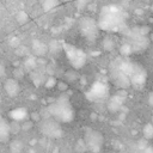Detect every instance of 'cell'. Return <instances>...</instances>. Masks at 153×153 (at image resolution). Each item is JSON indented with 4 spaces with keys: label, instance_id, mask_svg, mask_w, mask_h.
Masks as SVG:
<instances>
[{
    "label": "cell",
    "instance_id": "1",
    "mask_svg": "<svg viewBox=\"0 0 153 153\" xmlns=\"http://www.w3.org/2000/svg\"><path fill=\"white\" fill-rule=\"evenodd\" d=\"M124 23H126V14L120 7L115 5H108L102 8L98 19V25L100 30L117 31L122 26H124Z\"/></svg>",
    "mask_w": 153,
    "mask_h": 153
},
{
    "label": "cell",
    "instance_id": "2",
    "mask_svg": "<svg viewBox=\"0 0 153 153\" xmlns=\"http://www.w3.org/2000/svg\"><path fill=\"white\" fill-rule=\"evenodd\" d=\"M49 112L53 116V118L62 123H69L75 117L74 108L72 106L69 98L65 94L60 96L56 99V102H54L49 106Z\"/></svg>",
    "mask_w": 153,
    "mask_h": 153
},
{
    "label": "cell",
    "instance_id": "3",
    "mask_svg": "<svg viewBox=\"0 0 153 153\" xmlns=\"http://www.w3.org/2000/svg\"><path fill=\"white\" fill-rule=\"evenodd\" d=\"M117 66L124 72V74L129 78L130 80V84L135 87H141L145 85L146 82V78H147V74H146V71L143 69V67L136 62H133V61H127V60H123V61H118L117 62Z\"/></svg>",
    "mask_w": 153,
    "mask_h": 153
},
{
    "label": "cell",
    "instance_id": "4",
    "mask_svg": "<svg viewBox=\"0 0 153 153\" xmlns=\"http://www.w3.org/2000/svg\"><path fill=\"white\" fill-rule=\"evenodd\" d=\"M63 50L66 53V57L68 59L69 63L75 69H80L81 67L85 66L86 54L80 48H78L73 44H69V43H63Z\"/></svg>",
    "mask_w": 153,
    "mask_h": 153
},
{
    "label": "cell",
    "instance_id": "5",
    "mask_svg": "<svg viewBox=\"0 0 153 153\" xmlns=\"http://www.w3.org/2000/svg\"><path fill=\"white\" fill-rule=\"evenodd\" d=\"M84 142L86 148L92 153H99L104 145V137L98 130L87 128L84 133Z\"/></svg>",
    "mask_w": 153,
    "mask_h": 153
},
{
    "label": "cell",
    "instance_id": "6",
    "mask_svg": "<svg viewBox=\"0 0 153 153\" xmlns=\"http://www.w3.org/2000/svg\"><path fill=\"white\" fill-rule=\"evenodd\" d=\"M79 27H80V32L87 41L93 42L97 38L99 25H98V22H96L94 19L90 17H84L79 22Z\"/></svg>",
    "mask_w": 153,
    "mask_h": 153
},
{
    "label": "cell",
    "instance_id": "7",
    "mask_svg": "<svg viewBox=\"0 0 153 153\" xmlns=\"http://www.w3.org/2000/svg\"><path fill=\"white\" fill-rule=\"evenodd\" d=\"M41 131L51 139L60 137L62 135V129L60 127V122L55 118H47L41 123Z\"/></svg>",
    "mask_w": 153,
    "mask_h": 153
},
{
    "label": "cell",
    "instance_id": "8",
    "mask_svg": "<svg viewBox=\"0 0 153 153\" xmlns=\"http://www.w3.org/2000/svg\"><path fill=\"white\" fill-rule=\"evenodd\" d=\"M106 94H108V86H106L105 84L98 81V82H96V84L91 87V90L88 91L87 98H88L90 100H97V99L104 98Z\"/></svg>",
    "mask_w": 153,
    "mask_h": 153
},
{
    "label": "cell",
    "instance_id": "9",
    "mask_svg": "<svg viewBox=\"0 0 153 153\" xmlns=\"http://www.w3.org/2000/svg\"><path fill=\"white\" fill-rule=\"evenodd\" d=\"M4 88L6 91V93L10 96V97H16L19 94L20 92V86H19V82L18 80L16 79H7L4 84Z\"/></svg>",
    "mask_w": 153,
    "mask_h": 153
},
{
    "label": "cell",
    "instance_id": "10",
    "mask_svg": "<svg viewBox=\"0 0 153 153\" xmlns=\"http://www.w3.org/2000/svg\"><path fill=\"white\" fill-rule=\"evenodd\" d=\"M10 131L11 130H10L8 123L1 118V121H0V141H2V142L7 141L8 136H10Z\"/></svg>",
    "mask_w": 153,
    "mask_h": 153
},
{
    "label": "cell",
    "instance_id": "11",
    "mask_svg": "<svg viewBox=\"0 0 153 153\" xmlns=\"http://www.w3.org/2000/svg\"><path fill=\"white\" fill-rule=\"evenodd\" d=\"M122 103H123V98L120 97V94L114 96V97L110 99V102H109V109H110L111 111H117V110L121 108Z\"/></svg>",
    "mask_w": 153,
    "mask_h": 153
},
{
    "label": "cell",
    "instance_id": "12",
    "mask_svg": "<svg viewBox=\"0 0 153 153\" xmlns=\"http://www.w3.org/2000/svg\"><path fill=\"white\" fill-rule=\"evenodd\" d=\"M47 49L48 48H47V45L43 42H41V41H35L33 42V51H35V54L43 55V54H45Z\"/></svg>",
    "mask_w": 153,
    "mask_h": 153
},
{
    "label": "cell",
    "instance_id": "13",
    "mask_svg": "<svg viewBox=\"0 0 153 153\" xmlns=\"http://www.w3.org/2000/svg\"><path fill=\"white\" fill-rule=\"evenodd\" d=\"M22 148H23V143L20 141L16 140V141L11 142V152L12 153H19L22 151Z\"/></svg>",
    "mask_w": 153,
    "mask_h": 153
},
{
    "label": "cell",
    "instance_id": "14",
    "mask_svg": "<svg viewBox=\"0 0 153 153\" xmlns=\"http://www.w3.org/2000/svg\"><path fill=\"white\" fill-rule=\"evenodd\" d=\"M143 134H145V139H152L153 137V126L152 124H147L143 129Z\"/></svg>",
    "mask_w": 153,
    "mask_h": 153
},
{
    "label": "cell",
    "instance_id": "15",
    "mask_svg": "<svg viewBox=\"0 0 153 153\" xmlns=\"http://www.w3.org/2000/svg\"><path fill=\"white\" fill-rule=\"evenodd\" d=\"M148 99H149V104H152V105H153V93H151V94H149Z\"/></svg>",
    "mask_w": 153,
    "mask_h": 153
},
{
    "label": "cell",
    "instance_id": "16",
    "mask_svg": "<svg viewBox=\"0 0 153 153\" xmlns=\"http://www.w3.org/2000/svg\"><path fill=\"white\" fill-rule=\"evenodd\" d=\"M4 74V67H2V65H0V76Z\"/></svg>",
    "mask_w": 153,
    "mask_h": 153
},
{
    "label": "cell",
    "instance_id": "17",
    "mask_svg": "<svg viewBox=\"0 0 153 153\" xmlns=\"http://www.w3.org/2000/svg\"><path fill=\"white\" fill-rule=\"evenodd\" d=\"M0 103H1V96H0Z\"/></svg>",
    "mask_w": 153,
    "mask_h": 153
},
{
    "label": "cell",
    "instance_id": "18",
    "mask_svg": "<svg viewBox=\"0 0 153 153\" xmlns=\"http://www.w3.org/2000/svg\"><path fill=\"white\" fill-rule=\"evenodd\" d=\"M0 121H1V117H0Z\"/></svg>",
    "mask_w": 153,
    "mask_h": 153
}]
</instances>
